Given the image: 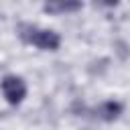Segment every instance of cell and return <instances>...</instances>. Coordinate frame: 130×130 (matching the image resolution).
Here are the masks:
<instances>
[{
  "mask_svg": "<svg viewBox=\"0 0 130 130\" xmlns=\"http://www.w3.org/2000/svg\"><path fill=\"white\" fill-rule=\"evenodd\" d=\"M18 37L22 43L26 45H32L37 49H43V51H57L59 45H61V37L55 32V30H49V28H41V26H35V24H18L16 28Z\"/></svg>",
  "mask_w": 130,
  "mask_h": 130,
  "instance_id": "obj_1",
  "label": "cell"
},
{
  "mask_svg": "<svg viewBox=\"0 0 130 130\" xmlns=\"http://www.w3.org/2000/svg\"><path fill=\"white\" fill-rule=\"evenodd\" d=\"M0 89H2V93H4V98H6V102L10 106H18L26 98V83L18 75H6V77H2Z\"/></svg>",
  "mask_w": 130,
  "mask_h": 130,
  "instance_id": "obj_2",
  "label": "cell"
},
{
  "mask_svg": "<svg viewBox=\"0 0 130 130\" xmlns=\"http://www.w3.org/2000/svg\"><path fill=\"white\" fill-rule=\"evenodd\" d=\"M122 110H124V106H122L120 102L108 100V102H102L100 106H95V108H93V114H95V118H100V120H104V122H114V120L120 118Z\"/></svg>",
  "mask_w": 130,
  "mask_h": 130,
  "instance_id": "obj_3",
  "label": "cell"
},
{
  "mask_svg": "<svg viewBox=\"0 0 130 130\" xmlns=\"http://www.w3.org/2000/svg\"><path fill=\"white\" fill-rule=\"evenodd\" d=\"M81 2H47L43 4V10L49 14H67V12H77L81 10Z\"/></svg>",
  "mask_w": 130,
  "mask_h": 130,
  "instance_id": "obj_4",
  "label": "cell"
}]
</instances>
